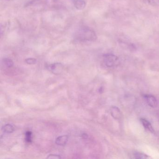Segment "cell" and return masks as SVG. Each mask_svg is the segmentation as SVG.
<instances>
[{
    "instance_id": "6da1fadb",
    "label": "cell",
    "mask_w": 159,
    "mask_h": 159,
    "mask_svg": "<svg viewBox=\"0 0 159 159\" xmlns=\"http://www.w3.org/2000/svg\"><path fill=\"white\" fill-rule=\"evenodd\" d=\"M76 39L81 42H93L96 40L95 32L89 28H81L77 32Z\"/></svg>"
},
{
    "instance_id": "7a4b0ae2",
    "label": "cell",
    "mask_w": 159,
    "mask_h": 159,
    "mask_svg": "<svg viewBox=\"0 0 159 159\" xmlns=\"http://www.w3.org/2000/svg\"><path fill=\"white\" fill-rule=\"evenodd\" d=\"M103 60L106 66L108 67H111L116 66L119 63L118 57L112 54H107L104 55Z\"/></svg>"
},
{
    "instance_id": "3957f363",
    "label": "cell",
    "mask_w": 159,
    "mask_h": 159,
    "mask_svg": "<svg viewBox=\"0 0 159 159\" xmlns=\"http://www.w3.org/2000/svg\"><path fill=\"white\" fill-rule=\"evenodd\" d=\"M48 70L55 74H59L62 72L63 70V66L61 63H54L49 65L48 66Z\"/></svg>"
},
{
    "instance_id": "277c9868",
    "label": "cell",
    "mask_w": 159,
    "mask_h": 159,
    "mask_svg": "<svg viewBox=\"0 0 159 159\" xmlns=\"http://www.w3.org/2000/svg\"><path fill=\"white\" fill-rule=\"evenodd\" d=\"M144 98L148 105L152 107H155L157 106V101L156 98L151 95H145Z\"/></svg>"
},
{
    "instance_id": "5b68a950",
    "label": "cell",
    "mask_w": 159,
    "mask_h": 159,
    "mask_svg": "<svg viewBox=\"0 0 159 159\" xmlns=\"http://www.w3.org/2000/svg\"><path fill=\"white\" fill-rule=\"evenodd\" d=\"M68 140V136L67 135L60 136L56 139V143L58 146H65Z\"/></svg>"
},
{
    "instance_id": "8992f818",
    "label": "cell",
    "mask_w": 159,
    "mask_h": 159,
    "mask_svg": "<svg viewBox=\"0 0 159 159\" xmlns=\"http://www.w3.org/2000/svg\"><path fill=\"white\" fill-rule=\"evenodd\" d=\"M111 114L112 117L116 120H119L121 116V113L120 109L116 107H111Z\"/></svg>"
},
{
    "instance_id": "52a82bcc",
    "label": "cell",
    "mask_w": 159,
    "mask_h": 159,
    "mask_svg": "<svg viewBox=\"0 0 159 159\" xmlns=\"http://www.w3.org/2000/svg\"><path fill=\"white\" fill-rule=\"evenodd\" d=\"M74 7L78 10H82L86 6V2L84 0H74Z\"/></svg>"
},
{
    "instance_id": "ba28073f",
    "label": "cell",
    "mask_w": 159,
    "mask_h": 159,
    "mask_svg": "<svg viewBox=\"0 0 159 159\" xmlns=\"http://www.w3.org/2000/svg\"><path fill=\"white\" fill-rule=\"evenodd\" d=\"M140 121H141V122L142 123L143 126L147 130H148L151 133H154V131L153 127H152L151 124L146 119H143V118L140 119Z\"/></svg>"
},
{
    "instance_id": "9c48e42d",
    "label": "cell",
    "mask_w": 159,
    "mask_h": 159,
    "mask_svg": "<svg viewBox=\"0 0 159 159\" xmlns=\"http://www.w3.org/2000/svg\"><path fill=\"white\" fill-rule=\"evenodd\" d=\"M2 131L3 132L7 134H11L14 132L15 130L14 127L10 124L5 125L2 128Z\"/></svg>"
},
{
    "instance_id": "30bf717a",
    "label": "cell",
    "mask_w": 159,
    "mask_h": 159,
    "mask_svg": "<svg viewBox=\"0 0 159 159\" xmlns=\"http://www.w3.org/2000/svg\"><path fill=\"white\" fill-rule=\"evenodd\" d=\"M3 65L7 68H11L14 65V63L11 59L9 58H4L2 62Z\"/></svg>"
},
{
    "instance_id": "8fae6325",
    "label": "cell",
    "mask_w": 159,
    "mask_h": 159,
    "mask_svg": "<svg viewBox=\"0 0 159 159\" xmlns=\"http://www.w3.org/2000/svg\"><path fill=\"white\" fill-rule=\"evenodd\" d=\"M135 157L137 159H148L150 158L149 156L145 153L140 152H135L134 153Z\"/></svg>"
},
{
    "instance_id": "7c38bea8",
    "label": "cell",
    "mask_w": 159,
    "mask_h": 159,
    "mask_svg": "<svg viewBox=\"0 0 159 159\" xmlns=\"http://www.w3.org/2000/svg\"><path fill=\"white\" fill-rule=\"evenodd\" d=\"M26 141L30 143L32 141V133L30 131H27L25 134Z\"/></svg>"
},
{
    "instance_id": "4fadbf2b",
    "label": "cell",
    "mask_w": 159,
    "mask_h": 159,
    "mask_svg": "<svg viewBox=\"0 0 159 159\" xmlns=\"http://www.w3.org/2000/svg\"><path fill=\"white\" fill-rule=\"evenodd\" d=\"M25 62L28 65H34L37 63V60L34 58H28L26 59Z\"/></svg>"
},
{
    "instance_id": "5bb4252c",
    "label": "cell",
    "mask_w": 159,
    "mask_h": 159,
    "mask_svg": "<svg viewBox=\"0 0 159 159\" xmlns=\"http://www.w3.org/2000/svg\"><path fill=\"white\" fill-rule=\"evenodd\" d=\"M149 3L153 6H159V0H148Z\"/></svg>"
},
{
    "instance_id": "9a60e30c",
    "label": "cell",
    "mask_w": 159,
    "mask_h": 159,
    "mask_svg": "<svg viewBox=\"0 0 159 159\" xmlns=\"http://www.w3.org/2000/svg\"><path fill=\"white\" fill-rule=\"evenodd\" d=\"M62 157L57 154H51L47 156V159H61Z\"/></svg>"
},
{
    "instance_id": "2e32d148",
    "label": "cell",
    "mask_w": 159,
    "mask_h": 159,
    "mask_svg": "<svg viewBox=\"0 0 159 159\" xmlns=\"http://www.w3.org/2000/svg\"><path fill=\"white\" fill-rule=\"evenodd\" d=\"M6 1H11V0H6Z\"/></svg>"
}]
</instances>
